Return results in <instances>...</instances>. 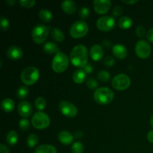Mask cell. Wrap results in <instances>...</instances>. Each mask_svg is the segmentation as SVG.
Returning <instances> with one entry per match:
<instances>
[{
    "label": "cell",
    "mask_w": 153,
    "mask_h": 153,
    "mask_svg": "<svg viewBox=\"0 0 153 153\" xmlns=\"http://www.w3.org/2000/svg\"><path fill=\"white\" fill-rule=\"evenodd\" d=\"M70 60L74 67L84 68L88 64V53L86 46L82 44L75 46L70 52Z\"/></svg>",
    "instance_id": "cell-1"
},
{
    "label": "cell",
    "mask_w": 153,
    "mask_h": 153,
    "mask_svg": "<svg viewBox=\"0 0 153 153\" xmlns=\"http://www.w3.org/2000/svg\"><path fill=\"white\" fill-rule=\"evenodd\" d=\"M114 97V92L108 88L102 87L95 90L94 93V100L100 105H107L112 102Z\"/></svg>",
    "instance_id": "cell-2"
},
{
    "label": "cell",
    "mask_w": 153,
    "mask_h": 153,
    "mask_svg": "<svg viewBox=\"0 0 153 153\" xmlns=\"http://www.w3.org/2000/svg\"><path fill=\"white\" fill-rule=\"evenodd\" d=\"M69 64V60L66 54L62 52H58L55 54L52 59V68L55 73H63L67 68Z\"/></svg>",
    "instance_id": "cell-3"
},
{
    "label": "cell",
    "mask_w": 153,
    "mask_h": 153,
    "mask_svg": "<svg viewBox=\"0 0 153 153\" xmlns=\"http://www.w3.org/2000/svg\"><path fill=\"white\" fill-rule=\"evenodd\" d=\"M49 28L50 27H48L41 23L36 25L31 31V36L34 41L38 44H41L46 41L49 35Z\"/></svg>",
    "instance_id": "cell-4"
},
{
    "label": "cell",
    "mask_w": 153,
    "mask_h": 153,
    "mask_svg": "<svg viewBox=\"0 0 153 153\" xmlns=\"http://www.w3.org/2000/svg\"><path fill=\"white\" fill-rule=\"evenodd\" d=\"M40 73L39 70L34 67H28L21 73V80L26 85H32L38 80Z\"/></svg>",
    "instance_id": "cell-5"
},
{
    "label": "cell",
    "mask_w": 153,
    "mask_h": 153,
    "mask_svg": "<svg viewBox=\"0 0 153 153\" xmlns=\"http://www.w3.org/2000/svg\"><path fill=\"white\" fill-rule=\"evenodd\" d=\"M88 24L85 21L79 20L70 26V34L74 38H81L88 34Z\"/></svg>",
    "instance_id": "cell-6"
},
{
    "label": "cell",
    "mask_w": 153,
    "mask_h": 153,
    "mask_svg": "<svg viewBox=\"0 0 153 153\" xmlns=\"http://www.w3.org/2000/svg\"><path fill=\"white\" fill-rule=\"evenodd\" d=\"M50 123L49 117L46 113L38 111L34 114L31 118V124L33 126L38 129H43L49 126Z\"/></svg>",
    "instance_id": "cell-7"
},
{
    "label": "cell",
    "mask_w": 153,
    "mask_h": 153,
    "mask_svg": "<svg viewBox=\"0 0 153 153\" xmlns=\"http://www.w3.org/2000/svg\"><path fill=\"white\" fill-rule=\"evenodd\" d=\"M131 80L126 74H118L112 79V86L117 91H124L129 87Z\"/></svg>",
    "instance_id": "cell-8"
},
{
    "label": "cell",
    "mask_w": 153,
    "mask_h": 153,
    "mask_svg": "<svg viewBox=\"0 0 153 153\" xmlns=\"http://www.w3.org/2000/svg\"><path fill=\"white\" fill-rule=\"evenodd\" d=\"M97 25L101 31H109L114 28L115 19L113 16L108 15L101 16L97 19Z\"/></svg>",
    "instance_id": "cell-9"
},
{
    "label": "cell",
    "mask_w": 153,
    "mask_h": 153,
    "mask_svg": "<svg viewBox=\"0 0 153 153\" xmlns=\"http://www.w3.org/2000/svg\"><path fill=\"white\" fill-rule=\"evenodd\" d=\"M58 108H59L60 111L67 117H73L78 113V109L76 105L67 100H63L60 102Z\"/></svg>",
    "instance_id": "cell-10"
},
{
    "label": "cell",
    "mask_w": 153,
    "mask_h": 153,
    "mask_svg": "<svg viewBox=\"0 0 153 153\" xmlns=\"http://www.w3.org/2000/svg\"><path fill=\"white\" fill-rule=\"evenodd\" d=\"M135 53L140 58H146L151 54V46L148 42L140 40L135 45Z\"/></svg>",
    "instance_id": "cell-11"
},
{
    "label": "cell",
    "mask_w": 153,
    "mask_h": 153,
    "mask_svg": "<svg viewBox=\"0 0 153 153\" xmlns=\"http://www.w3.org/2000/svg\"><path fill=\"white\" fill-rule=\"evenodd\" d=\"M111 2L110 0H94V7L95 11L99 14H104L110 9Z\"/></svg>",
    "instance_id": "cell-12"
},
{
    "label": "cell",
    "mask_w": 153,
    "mask_h": 153,
    "mask_svg": "<svg viewBox=\"0 0 153 153\" xmlns=\"http://www.w3.org/2000/svg\"><path fill=\"white\" fill-rule=\"evenodd\" d=\"M17 111L22 117H28L31 114L33 111L32 106L27 101L20 102L18 105Z\"/></svg>",
    "instance_id": "cell-13"
},
{
    "label": "cell",
    "mask_w": 153,
    "mask_h": 153,
    "mask_svg": "<svg viewBox=\"0 0 153 153\" xmlns=\"http://www.w3.org/2000/svg\"><path fill=\"white\" fill-rule=\"evenodd\" d=\"M7 55L12 60H19L23 56V51L19 46H10L7 50Z\"/></svg>",
    "instance_id": "cell-14"
},
{
    "label": "cell",
    "mask_w": 153,
    "mask_h": 153,
    "mask_svg": "<svg viewBox=\"0 0 153 153\" xmlns=\"http://www.w3.org/2000/svg\"><path fill=\"white\" fill-rule=\"evenodd\" d=\"M90 55L94 61H100L104 55L103 48L100 45L94 44V46H91V49H90Z\"/></svg>",
    "instance_id": "cell-15"
},
{
    "label": "cell",
    "mask_w": 153,
    "mask_h": 153,
    "mask_svg": "<svg viewBox=\"0 0 153 153\" xmlns=\"http://www.w3.org/2000/svg\"><path fill=\"white\" fill-rule=\"evenodd\" d=\"M114 55L119 59H123L127 56V49L123 44H116L112 47Z\"/></svg>",
    "instance_id": "cell-16"
},
{
    "label": "cell",
    "mask_w": 153,
    "mask_h": 153,
    "mask_svg": "<svg viewBox=\"0 0 153 153\" xmlns=\"http://www.w3.org/2000/svg\"><path fill=\"white\" fill-rule=\"evenodd\" d=\"M58 140L62 144L69 145L73 142V135L67 130H63L58 133Z\"/></svg>",
    "instance_id": "cell-17"
},
{
    "label": "cell",
    "mask_w": 153,
    "mask_h": 153,
    "mask_svg": "<svg viewBox=\"0 0 153 153\" xmlns=\"http://www.w3.org/2000/svg\"><path fill=\"white\" fill-rule=\"evenodd\" d=\"M61 7L65 13L73 14L76 10V4L72 0H64L61 3Z\"/></svg>",
    "instance_id": "cell-18"
},
{
    "label": "cell",
    "mask_w": 153,
    "mask_h": 153,
    "mask_svg": "<svg viewBox=\"0 0 153 153\" xmlns=\"http://www.w3.org/2000/svg\"><path fill=\"white\" fill-rule=\"evenodd\" d=\"M43 51L46 54H49V55H52V54L54 53L57 54L58 52H60L59 49H58V46H57L56 43L51 41L45 43L44 46H43Z\"/></svg>",
    "instance_id": "cell-19"
},
{
    "label": "cell",
    "mask_w": 153,
    "mask_h": 153,
    "mask_svg": "<svg viewBox=\"0 0 153 153\" xmlns=\"http://www.w3.org/2000/svg\"><path fill=\"white\" fill-rule=\"evenodd\" d=\"M1 107L4 112H10L14 109V102L11 99L6 98L1 101Z\"/></svg>",
    "instance_id": "cell-20"
},
{
    "label": "cell",
    "mask_w": 153,
    "mask_h": 153,
    "mask_svg": "<svg viewBox=\"0 0 153 153\" xmlns=\"http://www.w3.org/2000/svg\"><path fill=\"white\" fill-rule=\"evenodd\" d=\"M34 153H57L56 148L52 145L43 144L37 146Z\"/></svg>",
    "instance_id": "cell-21"
},
{
    "label": "cell",
    "mask_w": 153,
    "mask_h": 153,
    "mask_svg": "<svg viewBox=\"0 0 153 153\" xmlns=\"http://www.w3.org/2000/svg\"><path fill=\"white\" fill-rule=\"evenodd\" d=\"M86 77V73L82 69L76 70L73 75V79L76 83L82 84Z\"/></svg>",
    "instance_id": "cell-22"
},
{
    "label": "cell",
    "mask_w": 153,
    "mask_h": 153,
    "mask_svg": "<svg viewBox=\"0 0 153 153\" xmlns=\"http://www.w3.org/2000/svg\"><path fill=\"white\" fill-rule=\"evenodd\" d=\"M51 36H52V39H54L55 41L59 42V43L62 42L65 37L64 32L58 28H52V31H51Z\"/></svg>",
    "instance_id": "cell-23"
},
{
    "label": "cell",
    "mask_w": 153,
    "mask_h": 153,
    "mask_svg": "<svg viewBox=\"0 0 153 153\" xmlns=\"http://www.w3.org/2000/svg\"><path fill=\"white\" fill-rule=\"evenodd\" d=\"M132 22L133 21L131 17H129L128 16H124L120 18V19L118 20V25L121 28L126 29V28H130L132 25Z\"/></svg>",
    "instance_id": "cell-24"
},
{
    "label": "cell",
    "mask_w": 153,
    "mask_h": 153,
    "mask_svg": "<svg viewBox=\"0 0 153 153\" xmlns=\"http://www.w3.org/2000/svg\"><path fill=\"white\" fill-rule=\"evenodd\" d=\"M39 17L43 22H49L52 19V13L48 9H41L39 12Z\"/></svg>",
    "instance_id": "cell-25"
},
{
    "label": "cell",
    "mask_w": 153,
    "mask_h": 153,
    "mask_svg": "<svg viewBox=\"0 0 153 153\" xmlns=\"http://www.w3.org/2000/svg\"><path fill=\"white\" fill-rule=\"evenodd\" d=\"M6 140L10 146H13L18 141V134L15 130H10L6 136Z\"/></svg>",
    "instance_id": "cell-26"
},
{
    "label": "cell",
    "mask_w": 153,
    "mask_h": 153,
    "mask_svg": "<svg viewBox=\"0 0 153 153\" xmlns=\"http://www.w3.org/2000/svg\"><path fill=\"white\" fill-rule=\"evenodd\" d=\"M38 143V137L35 134H31L27 137V145L29 148H33Z\"/></svg>",
    "instance_id": "cell-27"
},
{
    "label": "cell",
    "mask_w": 153,
    "mask_h": 153,
    "mask_svg": "<svg viewBox=\"0 0 153 153\" xmlns=\"http://www.w3.org/2000/svg\"><path fill=\"white\" fill-rule=\"evenodd\" d=\"M29 94L28 88L25 86H20L16 91V96L19 99H25L28 97Z\"/></svg>",
    "instance_id": "cell-28"
},
{
    "label": "cell",
    "mask_w": 153,
    "mask_h": 153,
    "mask_svg": "<svg viewBox=\"0 0 153 153\" xmlns=\"http://www.w3.org/2000/svg\"><path fill=\"white\" fill-rule=\"evenodd\" d=\"M34 105H35L36 108L38 109L39 111H42L46 108V101L43 97H37L35 100V102H34Z\"/></svg>",
    "instance_id": "cell-29"
},
{
    "label": "cell",
    "mask_w": 153,
    "mask_h": 153,
    "mask_svg": "<svg viewBox=\"0 0 153 153\" xmlns=\"http://www.w3.org/2000/svg\"><path fill=\"white\" fill-rule=\"evenodd\" d=\"M97 78L101 82H106L108 81H109V79H111V75L106 70H100L98 73V74H97Z\"/></svg>",
    "instance_id": "cell-30"
},
{
    "label": "cell",
    "mask_w": 153,
    "mask_h": 153,
    "mask_svg": "<svg viewBox=\"0 0 153 153\" xmlns=\"http://www.w3.org/2000/svg\"><path fill=\"white\" fill-rule=\"evenodd\" d=\"M72 153H82L84 152V145L82 142H75L71 147Z\"/></svg>",
    "instance_id": "cell-31"
},
{
    "label": "cell",
    "mask_w": 153,
    "mask_h": 153,
    "mask_svg": "<svg viewBox=\"0 0 153 153\" xmlns=\"http://www.w3.org/2000/svg\"><path fill=\"white\" fill-rule=\"evenodd\" d=\"M79 16H80L82 19H86L90 15L89 8H88V7H86V6H83V7H81L80 10H79Z\"/></svg>",
    "instance_id": "cell-32"
},
{
    "label": "cell",
    "mask_w": 153,
    "mask_h": 153,
    "mask_svg": "<svg viewBox=\"0 0 153 153\" xmlns=\"http://www.w3.org/2000/svg\"><path fill=\"white\" fill-rule=\"evenodd\" d=\"M86 84L87 86H88L90 89L92 90L95 89V88H97V86H98V82H97V81L95 79H94L93 77L88 78V79H87Z\"/></svg>",
    "instance_id": "cell-33"
},
{
    "label": "cell",
    "mask_w": 153,
    "mask_h": 153,
    "mask_svg": "<svg viewBox=\"0 0 153 153\" xmlns=\"http://www.w3.org/2000/svg\"><path fill=\"white\" fill-rule=\"evenodd\" d=\"M9 26H10V23H9L8 19L4 16H1V22H0V27H1L2 31H7L8 29Z\"/></svg>",
    "instance_id": "cell-34"
},
{
    "label": "cell",
    "mask_w": 153,
    "mask_h": 153,
    "mask_svg": "<svg viewBox=\"0 0 153 153\" xmlns=\"http://www.w3.org/2000/svg\"><path fill=\"white\" fill-rule=\"evenodd\" d=\"M19 2L22 7L30 8V7H32L34 5V4L36 3V1L35 0H20Z\"/></svg>",
    "instance_id": "cell-35"
},
{
    "label": "cell",
    "mask_w": 153,
    "mask_h": 153,
    "mask_svg": "<svg viewBox=\"0 0 153 153\" xmlns=\"http://www.w3.org/2000/svg\"><path fill=\"white\" fill-rule=\"evenodd\" d=\"M19 128H21L22 130H27L28 129L30 126V123H29V121L27 119H21L19 122Z\"/></svg>",
    "instance_id": "cell-36"
},
{
    "label": "cell",
    "mask_w": 153,
    "mask_h": 153,
    "mask_svg": "<svg viewBox=\"0 0 153 153\" xmlns=\"http://www.w3.org/2000/svg\"><path fill=\"white\" fill-rule=\"evenodd\" d=\"M115 64V60L113 57L111 56H107L104 60V64L105 65V67H111L112 66H114V64Z\"/></svg>",
    "instance_id": "cell-37"
},
{
    "label": "cell",
    "mask_w": 153,
    "mask_h": 153,
    "mask_svg": "<svg viewBox=\"0 0 153 153\" xmlns=\"http://www.w3.org/2000/svg\"><path fill=\"white\" fill-rule=\"evenodd\" d=\"M136 34H137V37H142L144 36L145 33H146V29L142 25H140V26L137 27L136 28Z\"/></svg>",
    "instance_id": "cell-38"
},
{
    "label": "cell",
    "mask_w": 153,
    "mask_h": 153,
    "mask_svg": "<svg viewBox=\"0 0 153 153\" xmlns=\"http://www.w3.org/2000/svg\"><path fill=\"white\" fill-rule=\"evenodd\" d=\"M123 13V7L120 5H116L112 10V14L115 16H118Z\"/></svg>",
    "instance_id": "cell-39"
},
{
    "label": "cell",
    "mask_w": 153,
    "mask_h": 153,
    "mask_svg": "<svg viewBox=\"0 0 153 153\" xmlns=\"http://www.w3.org/2000/svg\"><path fill=\"white\" fill-rule=\"evenodd\" d=\"M146 37H147L149 41L153 43V28L148 31L147 34H146Z\"/></svg>",
    "instance_id": "cell-40"
},
{
    "label": "cell",
    "mask_w": 153,
    "mask_h": 153,
    "mask_svg": "<svg viewBox=\"0 0 153 153\" xmlns=\"http://www.w3.org/2000/svg\"><path fill=\"white\" fill-rule=\"evenodd\" d=\"M0 153H9V149L3 143L0 144Z\"/></svg>",
    "instance_id": "cell-41"
},
{
    "label": "cell",
    "mask_w": 153,
    "mask_h": 153,
    "mask_svg": "<svg viewBox=\"0 0 153 153\" xmlns=\"http://www.w3.org/2000/svg\"><path fill=\"white\" fill-rule=\"evenodd\" d=\"M83 70L86 73H91L93 72V67L91 64H87L83 68Z\"/></svg>",
    "instance_id": "cell-42"
},
{
    "label": "cell",
    "mask_w": 153,
    "mask_h": 153,
    "mask_svg": "<svg viewBox=\"0 0 153 153\" xmlns=\"http://www.w3.org/2000/svg\"><path fill=\"white\" fill-rule=\"evenodd\" d=\"M147 139L149 142L153 143V130L149 131L147 134Z\"/></svg>",
    "instance_id": "cell-43"
},
{
    "label": "cell",
    "mask_w": 153,
    "mask_h": 153,
    "mask_svg": "<svg viewBox=\"0 0 153 153\" xmlns=\"http://www.w3.org/2000/svg\"><path fill=\"white\" fill-rule=\"evenodd\" d=\"M102 44H103V46H104L105 48H109L111 46V42L109 41L108 40H103Z\"/></svg>",
    "instance_id": "cell-44"
},
{
    "label": "cell",
    "mask_w": 153,
    "mask_h": 153,
    "mask_svg": "<svg viewBox=\"0 0 153 153\" xmlns=\"http://www.w3.org/2000/svg\"><path fill=\"white\" fill-rule=\"evenodd\" d=\"M123 2L126 3V4H134V3L137 2V0H123Z\"/></svg>",
    "instance_id": "cell-45"
},
{
    "label": "cell",
    "mask_w": 153,
    "mask_h": 153,
    "mask_svg": "<svg viewBox=\"0 0 153 153\" xmlns=\"http://www.w3.org/2000/svg\"><path fill=\"white\" fill-rule=\"evenodd\" d=\"M75 136H76L77 138H81L82 136V132L81 131H76V134H75Z\"/></svg>",
    "instance_id": "cell-46"
},
{
    "label": "cell",
    "mask_w": 153,
    "mask_h": 153,
    "mask_svg": "<svg viewBox=\"0 0 153 153\" xmlns=\"http://www.w3.org/2000/svg\"><path fill=\"white\" fill-rule=\"evenodd\" d=\"M6 3H7V4H10V6H12L16 3V1H15V0H12V1L11 0H7V1H6Z\"/></svg>",
    "instance_id": "cell-47"
},
{
    "label": "cell",
    "mask_w": 153,
    "mask_h": 153,
    "mask_svg": "<svg viewBox=\"0 0 153 153\" xmlns=\"http://www.w3.org/2000/svg\"><path fill=\"white\" fill-rule=\"evenodd\" d=\"M150 125L153 128V114L151 115V117H150Z\"/></svg>",
    "instance_id": "cell-48"
}]
</instances>
